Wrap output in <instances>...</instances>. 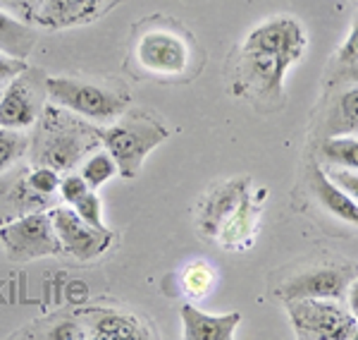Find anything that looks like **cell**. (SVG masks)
Instances as JSON below:
<instances>
[{"mask_svg": "<svg viewBox=\"0 0 358 340\" xmlns=\"http://www.w3.org/2000/svg\"><path fill=\"white\" fill-rule=\"evenodd\" d=\"M308 48V34L292 15L263 20L246 34L234 57L232 94L258 108H280L287 74Z\"/></svg>", "mask_w": 358, "mask_h": 340, "instance_id": "cell-1", "label": "cell"}, {"mask_svg": "<svg viewBox=\"0 0 358 340\" xmlns=\"http://www.w3.org/2000/svg\"><path fill=\"white\" fill-rule=\"evenodd\" d=\"M98 137L101 135H94V130L74 118L45 111L41 132L34 144V163L48 165L57 172H69L94 151Z\"/></svg>", "mask_w": 358, "mask_h": 340, "instance_id": "cell-2", "label": "cell"}, {"mask_svg": "<svg viewBox=\"0 0 358 340\" xmlns=\"http://www.w3.org/2000/svg\"><path fill=\"white\" fill-rule=\"evenodd\" d=\"M167 140V130L158 120L146 115H120L117 120L101 132L103 147L110 151V156L117 163L120 177H136L143 161L153 149Z\"/></svg>", "mask_w": 358, "mask_h": 340, "instance_id": "cell-3", "label": "cell"}, {"mask_svg": "<svg viewBox=\"0 0 358 340\" xmlns=\"http://www.w3.org/2000/svg\"><path fill=\"white\" fill-rule=\"evenodd\" d=\"M45 96L55 106L94 123H115L129 106L127 96L77 77H45Z\"/></svg>", "mask_w": 358, "mask_h": 340, "instance_id": "cell-4", "label": "cell"}, {"mask_svg": "<svg viewBox=\"0 0 358 340\" xmlns=\"http://www.w3.org/2000/svg\"><path fill=\"white\" fill-rule=\"evenodd\" d=\"M0 245L10 261L24 264L43 257L62 254L50 209L31 211L0 226Z\"/></svg>", "mask_w": 358, "mask_h": 340, "instance_id": "cell-5", "label": "cell"}, {"mask_svg": "<svg viewBox=\"0 0 358 340\" xmlns=\"http://www.w3.org/2000/svg\"><path fill=\"white\" fill-rule=\"evenodd\" d=\"M287 314L301 340H351L358 321L334 299H287Z\"/></svg>", "mask_w": 358, "mask_h": 340, "instance_id": "cell-6", "label": "cell"}, {"mask_svg": "<svg viewBox=\"0 0 358 340\" xmlns=\"http://www.w3.org/2000/svg\"><path fill=\"white\" fill-rule=\"evenodd\" d=\"M134 60L155 77H182L192 65V46L175 27H151L136 39Z\"/></svg>", "mask_w": 358, "mask_h": 340, "instance_id": "cell-7", "label": "cell"}, {"mask_svg": "<svg viewBox=\"0 0 358 340\" xmlns=\"http://www.w3.org/2000/svg\"><path fill=\"white\" fill-rule=\"evenodd\" d=\"M45 96V77L36 70H27L10 79L0 89V128L29 130L41 120Z\"/></svg>", "mask_w": 358, "mask_h": 340, "instance_id": "cell-8", "label": "cell"}, {"mask_svg": "<svg viewBox=\"0 0 358 340\" xmlns=\"http://www.w3.org/2000/svg\"><path fill=\"white\" fill-rule=\"evenodd\" d=\"M50 216H53V226L62 252H67L69 257L79 259V261H94L113 245L110 230L86 223L72 206H53Z\"/></svg>", "mask_w": 358, "mask_h": 340, "instance_id": "cell-9", "label": "cell"}, {"mask_svg": "<svg viewBox=\"0 0 358 340\" xmlns=\"http://www.w3.org/2000/svg\"><path fill=\"white\" fill-rule=\"evenodd\" d=\"M251 184L253 182L248 177H232V180L208 189L199 204V218H196V226L203 238H217L224 221L232 216V211L239 206Z\"/></svg>", "mask_w": 358, "mask_h": 340, "instance_id": "cell-10", "label": "cell"}, {"mask_svg": "<svg viewBox=\"0 0 358 340\" xmlns=\"http://www.w3.org/2000/svg\"><path fill=\"white\" fill-rule=\"evenodd\" d=\"M351 271L342 266H320L296 273L282 285L285 299H339L351 283Z\"/></svg>", "mask_w": 358, "mask_h": 340, "instance_id": "cell-11", "label": "cell"}, {"mask_svg": "<svg viewBox=\"0 0 358 340\" xmlns=\"http://www.w3.org/2000/svg\"><path fill=\"white\" fill-rule=\"evenodd\" d=\"M265 194H268L265 189H256L253 192L248 187L244 199L232 211V216L224 221V226L220 228V233L215 238L224 250L244 252L253 245L258 233V223H261V204L265 201Z\"/></svg>", "mask_w": 358, "mask_h": 340, "instance_id": "cell-12", "label": "cell"}, {"mask_svg": "<svg viewBox=\"0 0 358 340\" xmlns=\"http://www.w3.org/2000/svg\"><path fill=\"white\" fill-rule=\"evenodd\" d=\"M50 199L34 192L27 180V170H8L0 175V226L27 216L31 211L48 209Z\"/></svg>", "mask_w": 358, "mask_h": 340, "instance_id": "cell-13", "label": "cell"}, {"mask_svg": "<svg viewBox=\"0 0 358 340\" xmlns=\"http://www.w3.org/2000/svg\"><path fill=\"white\" fill-rule=\"evenodd\" d=\"M182 316V336L184 340H232L236 328L241 324L239 312L229 314H208L194 307L192 302H184L179 309Z\"/></svg>", "mask_w": 358, "mask_h": 340, "instance_id": "cell-14", "label": "cell"}, {"mask_svg": "<svg viewBox=\"0 0 358 340\" xmlns=\"http://www.w3.org/2000/svg\"><path fill=\"white\" fill-rule=\"evenodd\" d=\"M310 189H313L315 199L320 201L322 209H327L339 221L351 223V226L358 228V204L320 165H313V170H310Z\"/></svg>", "mask_w": 358, "mask_h": 340, "instance_id": "cell-15", "label": "cell"}, {"mask_svg": "<svg viewBox=\"0 0 358 340\" xmlns=\"http://www.w3.org/2000/svg\"><path fill=\"white\" fill-rule=\"evenodd\" d=\"M153 333L141 319L124 312H98L91 319L89 338L98 340H120V338H151Z\"/></svg>", "mask_w": 358, "mask_h": 340, "instance_id": "cell-16", "label": "cell"}, {"mask_svg": "<svg viewBox=\"0 0 358 340\" xmlns=\"http://www.w3.org/2000/svg\"><path fill=\"white\" fill-rule=\"evenodd\" d=\"M322 135L325 137H344L358 135V84L344 89L322 120Z\"/></svg>", "mask_w": 358, "mask_h": 340, "instance_id": "cell-17", "label": "cell"}, {"mask_svg": "<svg viewBox=\"0 0 358 340\" xmlns=\"http://www.w3.org/2000/svg\"><path fill=\"white\" fill-rule=\"evenodd\" d=\"M31 48H34L31 29L22 25L20 20H15L13 15H8L5 10H0V50L24 60L31 53Z\"/></svg>", "mask_w": 358, "mask_h": 340, "instance_id": "cell-18", "label": "cell"}, {"mask_svg": "<svg viewBox=\"0 0 358 340\" xmlns=\"http://www.w3.org/2000/svg\"><path fill=\"white\" fill-rule=\"evenodd\" d=\"M320 158L325 161L327 168L358 172V137H325V142L320 144Z\"/></svg>", "mask_w": 358, "mask_h": 340, "instance_id": "cell-19", "label": "cell"}, {"mask_svg": "<svg viewBox=\"0 0 358 340\" xmlns=\"http://www.w3.org/2000/svg\"><path fill=\"white\" fill-rule=\"evenodd\" d=\"M79 175L84 177L91 189L98 192L103 184H108L115 175H120V170L108 149H94V151L82 161V165H79Z\"/></svg>", "mask_w": 358, "mask_h": 340, "instance_id": "cell-20", "label": "cell"}, {"mask_svg": "<svg viewBox=\"0 0 358 340\" xmlns=\"http://www.w3.org/2000/svg\"><path fill=\"white\" fill-rule=\"evenodd\" d=\"M215 285V268L206 261H192L182 271V290L189 299H201Z\"/></svg>", "mask_w": 358, "mask_h": 340, "instance_id": "cell-21", "label": "cell"}, {"mask_svg": "<svg viewBox=\"0 0 358 340\" xmlns=\"http://www.w3.org/2000/svg\"><path fill=\"white\" fill-rule=\"evenodd\" d=\"M29 149V137L24 130L0 128V175L13 170Z\"/></svg>", "mask_w": 358, "mask_h": 340, "instance_id": "cell-22", "label": "cell"}, {"mask_svg": "<svg viewBox=\"0 0 358 340\" xmlns=\"http://www.w3.org/2000/svg\"><path fill=\"white\" fill-rule=\"evenodd\" d=\"M96 8V0H45V15L55 22H77L86 20Z\"/></svg>", "mask_w": 358, "mask_h": 340, "instance_id": "cell-23", "label": "cell"}, {"mask_svg": "<svg viewBox=\"0 0 358 340\" xmlns=\"http://www.w3.org/2000/svg\"><path fill=\"white\" fill-rule=\"evenodd\" d=\"M334 62L344 70V74H349L354 82H358V17L351 22L349 32H346L342 46H339Z\"/></svg>", "mask_w": 358, "mask_h": 340, "instance_id": "cell-24", "label": "cell"}, {"mask_svg": "<svg viewBox=\"0 0 358 340\" xmlns=\"http://www.w3.org/2000/svg\"><path fill=\"white\" fill-rule=\"evenodd\" d=\"M27 180L31 184L34 192H38L41 197L53 199L60 187V172L48 168V165H36V168L27 170Z\"/></svg>", "mask_w": 358, "mask_h": 340, "instance_id": "cell-25", "label": "cell"}, {"mask_svg": "<svg viewBox=\"0 0 358 340\" xmlns=\"http://www.w3.org/2000/svg\"><path fill=\"white\" fill-rule=\"evenodd\" d=\"M72 209L77 211L86 223H91V226L106 228V223H103V204H101V197L96 194V189H89L84 197H79L72 204Z\"/></svg>", "mask_w": 358, "mask_h": 340, "instance_id": "cell-26", "label": "cell"}, {"mask_svg": "<svg viewBox=\"0 0 358 340\" xmlns=\"http://www.w3.org/2000/svg\"><path fill=\"white\" fill-rule=\"evenodd\" d=\"M89 184L79 172H67V175H60V187H57V197L62 199V204L72 206L74 201L79 197H84L86 192H89Z\"/></svg>", "mask_w": 358, "mask_h": 340, "instance_id": "cell-27", "label": "cell"}, {"mask_svg": "<svg viewBox=\"0 0 358 340\" xmlns=\"http://www.w3.org/2000/svg\"><path fill=\"white\" fill-rule=\"evenodd\" d=\"M38 338H45V340H84V338H89V333H86L77 321L62 319V321L50 324L48 331L38 333Z\"/></svg>", "mask_w": 358, "mask_h": 340, "instance_id": "cell-28", "label": "cell"}, {"mask_svg": "<svg viewBox=\"0 0 358 340\" xmlns=\"http://www.w3.org/2000/svg\"><path fill=\"white\" fill-rule=\"evenodd\" d=\"M325 170H327V175H330L332 180L337 182L339 187H342L344 192L358 204V172L342 170V168H325Z\"/></svg>", "mask_w": 358, "mask_h": 340, "instance_id": "cell-29", "label": "cell"}, {"mask_svg": "<svg viewBox=\"0 0 358 340\" xmlns=\"http://www.w3.org/2000/svg\"><path fill=\"white\" fill-rule=\"evenodd\" d=\"M27 70V62L20 60V57H13L8 53H3L0 50V86L8 84L10 79L17 77V74H22Z\"/></svg>", "mask_w": 358, "mask_h": 340, "instance_id": "cell-30", "label": "cell"}, {"mask_svg": "<svg viewBox=\"0 0 358 340\" xmlns=\"http://www.w3.org/2000/svg\"><path fill=\"white\" fill-rule=\"evenodd\" d=\"M346 309L351 312V316L358 321V276L356 278H351V283H349V287H346Z\"/></svg>", "mask_w": 358, "mask_h": 340, "instance_id": "cell-31", "label": "cell"}]
</instances>
